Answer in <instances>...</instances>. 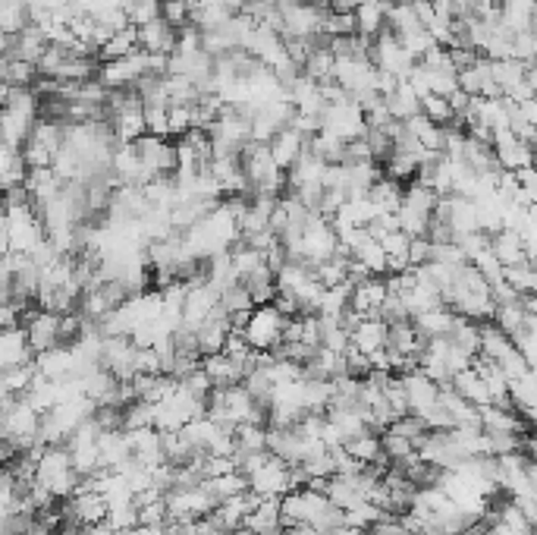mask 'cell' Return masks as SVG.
I'll use <instances>...</instances> for the list:
<instances>
[{
    "instance_id": "23",
    "label": "cell",
    "mask_w": 537,
    "mask_h": 535,
    "mask_svg": "<svg viewBox=\"0 0 537 535\" xmlns=\"http://www.w3.org/2000/svg\"><path fill=\"white\" fill-rule=\"evenodd\" d=\"M32 359H35V356H32V349H29V340H25L23 325L0 328V372L29 366Z\"/></svg>"
},
{
    "instance_id": "4",
    "label": "cell",
    "mask_w": 537,
    "mask_h": 535,
    "mask_svg": "<svg viewBox=\"0 0 537 535\" xmlns=\"http://www.w3.org/2000/svg\"><path fill=\"white\" fill-rule=\"evenodd\" d=\"M283 328H287V315L274 302H264V306H251L236 331L255 353H274L283 343Z\"/></svg>"
},
{
    "instance_id": "20",
    "label": "cell",
    "mask_w": 537,
    "mask_h": 535,
    "mask_svg": "<svg viewBox=\"0 0 537 535\" xmlns=\"http://www.w3.org/2000/svg\"><path fill=\"white\" fill-rule=\"evenodd\" d=\"M126 441H129V454L136 463H142L145 469H155L164 460V447H161V432L155 425H145V428H132L126 432Z\"/></svg>"
},
{
    "instance_id": "2",
    "label": "cell",
    "mask_w": 537,
    "mask_h": 535,
    "mask_svg": "<svg viewBox=\"0 0 537 535\" xmlns=\"http://www.w3.org/2000/svg\"><path fill=\"white\" fill-rule=\"evenodd\" d=\"M38 117H42V110H38L35 91L10 89L0 101V142L10 145V148H23Z\"/></svg>"
},
{
    "instance_id": "29",
    "label": "cell",
    "mask_w": 537,
    "mask_h": 535,
    "mask_svg": "<svg viewBox=\"0 0 537 535\" xmlns=\"http://www.w3.org/2000/svg\"><path fill=\"white\" fill-rule=\"evenodd\" d=\"M44 48H48V38L42 35V29L38 25H25L19 35L10 38V48H6V57L10 61H25V63H38V57L44 54Z\"/></svg>"
},
{
    "instance_id": "24",
    "label": "cell",
    "mask_w": 537,
    "mask_h": 535,
    "mask_svg": "<svg viewBox=\"0 0 537 535\" xmlns=\"http://www.w3.org/2000/svg\"><path fill=\"white\" fill-rule=\"evenodd\" d=\"M349 347H355L358 353L371 356L377 349L387 347V321L383 319H358L349 328Z\"/></svg>"
},
{
    "instance_id": "28",
    "label": "cell",
    "mask_w": 537,
    "mask_h": 535,
    "mask_svg": "<svg viewBox=\"0 0 537 535\" xmlns=\"http://www.w3.org/2000/svg\"><path fill=\"white\" fill-rule=\"evenodd\" d=\"M138 32V51H145V54H174L176 48V29L170 23H164V19H155V23L142 25Z\"/></svg>"
},
{
    "instance_id": "25",
    "label": "cell",
    "mask_w": 537,
    "mask_h": 535,
    "mask_svg": "<svg viewBox=\"0 0 537 535\" xmlns=\"http://www.w3.org/2000/svg\"><path fill=\"white\" fill-rule=\"evenodd\" d=\"M245 532L251 535H277L283 530L280 526V501L277 498H258L255 507L249 511V517H245L242 523Z\"/></svg>"
},
{
    "instance_id": "27",
    "label": "cell",
    "mask_w": 537,
    "mask_h": 535,
    "mask_svg": "<svg viewBox=\"0 0 537 535\" xmlns=\"http://www.w3.org/2000/svg\"><path fill=\"white\" fill-rule=\"evenodd\" d=\"M308 148V139H305L302 133H296L293 127H283L280 133H277L274 139L268 142V151H270V158H274V164L280 170H289L293 164L298 161V155Z\"/></svg>"
},
{
    "instance_id": "34",
    "label": "cell",
    "mask_w": 537,
    "mask_h": 535,
    "mask_svg": "<svg viewBox=\"0 0 537 535\" xmlns=\"http://www.w3.org/2000/svg\"><path fill=\"white\" fill-rule=\"evenodd\" d=\"M383 104H387V114L393 117V120H400V123H406L409 117L421 114V98L415 95L412 85H409L406 79H400V82H396V89L390 91L387 98H383Z\"/></svg>"
},
{
    "instance_id": "6",
    "label": "cell",
    "mask_w": 537,
    "mask_h": 535,
    "mask_svg": "<svg viewBox=\"0 0 537 535\" xmlns=\"http://www.w3.org/2000/svg\"><path fill=\"white\" fill-rule=\"evenodd\" d=\"M330 501L324 492L315 488H293L280 498V526L283 530H293V526H315L324 513L330 511Z\"/></svg>"
},
{
    "instance_id": "3",
    "label": "cell",
    "mask_w": 537,
    "mask_h": 535,
    "mask_svg": "<svg viewBox=\"0 0 537 535\" xmlns=\"http://www.w3.org/2000/svg\"><path fill=\"white\" fill-rule=\"evenodd\" d=\"M239 164H242L245 183H249V196H277L280 199L287 193V170H280L270 158L268 145L249 142L239 151Z\"/></svg>"
},
{
    "instance_id": "35",
    "label": "cell",
    "mask_w": 537,
    "mask_h": 535,
    "mask_svg": "<svg viewBox=\"0 0 537 535\" xmlns=\"http://www.w3.org/2000/svg\"><path fill=\"white\" fill-rule=\"evenodd\" d=\"M202 368H204V375H208L211 387H230L242 381V368H239L233 359H227L223 353L202 356Z\"/></svg>"
},
{
    "instance_id": "33",
    "label": "cell",
    "mask_w": 537,
    "mask_h": 535,
    "mask_svg": "<svg viewBox=\"0 0 537 535\" xmlns=\"http://www.w3.org/2000/svg\"><path fill=\"white\" fill-rule=\"evenodd\" d=\"M500 25H506L513 35L534 32V0H500Z\"/></svg>"
},
{
    "instance_id": "14",
    "label": "cell",
    "mask_w": 537,
    "mask_h": 535,
    "mask_svg": "<svg viewBox=\"0 0 537 535\" xmlns=\"http://www.w3.org/2000/svg\"><path fill=\"white\" fill-rule=\"evenodd\" d=\"M321 129H327V133H334L336 139H343V142H355V139L364 136V114L362 108L353 101V98H346V101H336V104H327L321 114Z\"/></svg>"
},
{
    "instance_id": "42",
    "label": "cell",
    "mask_w": 537,
    "mask_h": 535,
    "mask_svg": "<svg viewBox=\"0 0 537 535\" xmlns=\"http://www.w3.org/2000/svg\"><path fill=\"white\" fill-rule=\"evenodd\" d=\"M368 199L374 202V208L381 211V215H396V208H400V202H402V183L390 180V177H381V180L368 189Z\"/></svg>"
},
{
    "instance_id": "5",
    "label": "cell",
    "mask_w": 537,
    "mask_h": 535,
    "mask_svg": "<svg viewBox=\"0 0 537 535\" xmlns=\"http://www.w3.org/2000/svg\"><path fill=\"white\" fill-rule=\"evenodd\" d=\"M164 504H167V520L176 523H192V520H204L217 507L214 494L204 488V482H192V485H174L164 492Z\"/></svg>"
},
{
    "instance_id": "30",
    "label": "cell",
    "mask_w": 537,
    "mask_h": 535,
    "mask_svg": "<svg viewBox=\"0 0 537 535\" xmlns=\"http://www.w3.org/2000/svg\"><path fill=\"white\" fill-rule=\"evenodd\" d=\"M509 406L522 416L525 422L534 419V406H537V378L534 368H528L519 378H509Z\"/></svg>"
},
{
    "instance_id": "37",
    "label": "cell",
    "mask_w": 537,
    "mask_h": 535,
    "mask_svg": "<svg viewBox=\"0 0 537 535\" xmlns=\"http://www.w3.org/2000/svg\"><path fill=\"white\" fill-rule=\"evenodd\" d=\"M449 387H453L462 400L472 403V406H487L490 403V394H487V387H484V378L475 372V366H468V368H462L459 375H453V378H449Z\"/></svg>"
},
{
    "instance_id": "54",
    "label": "cell",
    "mask_w": 537,
    "mask_h": 535,
    "mask_svg": "<svg viewBox=\"0 0 537 535\" xmlns=\"http://www.w3.org/2000/svg\"><path fill=\"white\" fill-rule=\"evenodd\" d=\"M10 255V243H6V221H4V205H0V259Z\"/></svg>"
},
{
    "instance_id": "13",
    "label": "cell",
    "mask_w": 537,
    "mask_h": 535,
    "mask_svg": "<svg viewBox=\"0 0 537 535\" xmlns=\"http://www.w3.org/2000/svg\"><path fill=\"white\" fill-rule=\"evenodd\" d=\"M98 435H101V428L95 425V419H85L82 425L63 441L66 454H70L72 466H76V473L82 475V479L101 469V457H98Z\"/></svg>"
},
{
    "instance_id": "46",
    "label": "cell",
    "mask_w": 537,
    "mask_h": 535,
    "mask_svg": "<svg viewBox=\"0 0 537 535\" xmlns=\"http://www.w3.org/2000/svg\"><path fill=\"white\" fill-rule=\"evenodd\" d=\"M503 281L513 293L519 296H532L537 290V277H534V262H522V265L503 268Z\"/></svg>"
},
{
    "instance_id": "55",
    "label": "cell",
    "mask_w": 537,
    "mask_h": 535,
    "mask_svg": "<svg viewBox=\"0 0 537 535\" xmlns=\"http://www.w3.org/2000/svg\"><path fill=\"white\" fill-rule=\"evenodd\" d=\"M0 535H6V532H0Z\"/></svg>"
},
{
    "instance_id": "21",
    "label": "cell",
    "mask_w": 537,
    "mask_h": 535,
    "mask_svg": "<svg viewBox=\"0 0 537 535\" xmlns=\"http://www.w3.org/2000/svg\"><path fill=\"white\" fill-rule=\"evenodd\" d=\"M255 494L251 492H242V494H233V498H227V501H221V504L214 507V511L208 513V520L217 526V530H223V532H236V530H242V523H245V517H249V511L255 507Z\"/></svg>"
},
{
    "instance_id": "31",
    "label": "cell",
    "mask_w": 537,
    "mask_h": 535,
    "mask_svg": "<svg viewBox=\"0 0 537 535\" xmlns=\"http://www.w3.org/2000/svg\"><path fill=\"white\" fill-rule=\"evenodd\" d=\"M98 457H101V469H119L132 457L123 428H101V435H98Z\"/></svg>"
},
{
    "instance_id": "53",
    "label": "cell",
    "mask_w": 537,
    "mask_h": 535,
    "mask_svg": "<svg viewBox=\"0 0 537 535\" xmlns=\"http://www.w3.org/2000/svg\"><path fill=\"white\" fill-rule=\"evenodd\" d=\"M484 535H532V530H519V526H506L500 520H481Z\"/></svg>"
},
{
    "instance_id": "49",
    "label": "cell",
    "mask_w": 537,
    "mask_h": 535,
    "mask_svg": "<svg viewBox=\"0 0 537 535\" xmlns=\"http://www.w3.org/2000/svg\"><path fill=\"white\" fill-rule=\"evenodd\" d=\"M509 340H513V347L522 353V359L534 368L537 366V325H525L522 331H515L509 337Z\"/></svg>"
},
{
    "instance_id": "36",
    "label": "cell",
    "mask_w": 537,
    "mask_h": 535,
    "mask_svg": "<svg viewBox=\"0 0 537 535\" xmlns=\"http://www.w3.org/2000/svg\"><path fill=\"white\" fill-rule=\"evenodd\" d=\"M453 319H456L453 309L437 306V309H428V312H421V315H412V325H415V331L424 337V340H434V337H447L449 334Z\"/></svg>"
},
{
    "instance_id": "12",
    "label": "cell",
    "mask_w": 537,
    "mask_h": 535,
    "mask_svg": "<svg viewBox=\"0 0 537 535\" xmlns=\"http://www.w3.org/2000/svg\"><path fill=\"white\" fill-rule=\"evenodd\" d=\"M368 61L374 63L381 72H387V76H393V79H409V72H412V67L418 63L415 57L409 54V51L402 48V44L396 42V38L390 35L387 29H383L377 38H371Z\"/></svg>"
},
{
    "instance_id": "41",
    "label": "cell",
    "mask_w": 537,
    "mask_h": 535,
    "mask_svg": "<svg viewBox=\"0 0 537 535\" xmlns=\"http://www.w3.org/2000/svg\"><path fill=\"white\" fill-rule=\"evenodd\" d=\"M302 76H308L311 82H327V79L334 76V54H330V48L324 44V35L317 38L315 48H311L308 57H305Z\"/></svg>"
},
{
    "instance_id": "18",
    "label": "cell",
    "mask_w": 537,
    "mask_h": 535,
    "mask_svg": "<svg viewBox=\"0 0 537 535\" xmlns=\"http://www.w3.org/2000/svg\"><path fill=\"white\" fill-rule=\"evenodd\" d=\"M35 372L48 381H66V378H76L79 366H76V353H72L70 343H60L54 349H44L32 359Z\"/></svg>"
},
{
    "instance_id": "26",
    "label": "cell",
    "mask_w": 537,
    "mask_h": 535,
    "mask_svg": "<svg viewBox=\"0 0 537 535\" xmlns=\"http://www.w3.org/2000/svg\"><path fill=\"white\" fill-rule=\"evenodd\" d=\"M393 0H362L353 10L355 16V35L362 38H377L387 29V10Z\"/></svg>"
},
{
    "instance_id": "43",
    "label": "cell",
    "mask_w": 537,
    "mask_h": 535,
    "mask_svg": "<svg viewBox=\"0 0 537 535\" xmlns=\"http://www.w3.org/2000/svg\"><path fill=\"white\" fill-rule=\"evenodd\" d=\"M35 79H38L35 63L10 61V57H4V63H0V82H4L6 89H32Z\"/></svg>"
},
{
    "instance_id": "45",
    "label": "cell",
    "mask_w": 537,
    "mask_h": 535,
    "mask_svg": "<svg viewBox=\"0 0 537 535\" xmlns=\"http://www.w3.org/2000/svg\"><path fill=\"white\" fill-rule=\"evenodd\" d=\"M204 488H208L211 494H214V501L221 504V501L233 498V494H242L249 492V485H245V475L233 469V473H223V475H214V479H202Z\"/></svg>"
},
{
    "instance_id": "11",
    "label": "cell",
    "mask_w": 537,
    "mask_h": 535,
    "mask_svg": "<svg viewBox=\"0 0 537 535\" xmlns=\"http://www.w3.org/2000/svg\"><path fill=\"white\" fill-rule=\"evenodd\" d=\"M19 325H23V331H25V340H29L32 356L44 353V349H54L63 343V337H60V315L57 312L29 306L23 312V319H19Z\"/></svg>"
},
{
    "instance_id": "44",
    "label": "cell",
    "mask_w": 537,
    "mask_h": 535,
    "mask_svg": "<svg viewBox=\"0 0 537 535\" xmlns=\"http://www.w3.org/2000/svg\"><path fill=\"white\" fill-rule=\"evenodd\" d=\"M138 51V32L132 29V25H126V29L114 32V35L108 38V42L101 44V61H119V57H129Z\"/></svg>"
},
{
    "instance_id": "15",
    "label": "cell",
    "mask_w": 537,
    "mask_h": 535,
    "mask_svg": "<svg viewBox=\"0 0 537 535\" xmlns=\"http://www.w3.org/2000/svg\"><path fill=\"white\" fill-rule=\"evenodd\" d=\"M142 76H145V51H136V54H129V57H119V61H104L95 72V79L108 91L132 89Z\"/></svg>"
},
{
    "instance_id": "47",
    "label": "cell",
    "mask_w": 537,
    "mask_h": 535,
    "mask_svg": "<svg viewBox=\"0 0 537 535\" xmlns=\"http://www.w3.org/2000/svg\"><path fill=\"white\" fill-rule=\"evenodd\" d=\"M383 517H390V513H383L377 504H371V501H362V504L349 507V511H343V523L346 526H355V530L368 532L374 523H381Z\"/></svg>"
},
{
    "instance_id": "19",
    "label": "cell",
    "mask_w": 537,
    "mask_h": 535,
    "mask_svg": "<svg viewBox=\"0 0 537 535\" xmlns=\"http://www.w3.org/2000/svg\"><path fill=\"white\" fill-rule=\"evenodd\" d=\"M383 300H387V281L383 277H362L353 283V293H349V309L362 319H377Z\"/></svg>"
},
{
    "instance_id": "32",
    "label": "cell",
    "mask_w": 537,
    "mask_h": 535,
    "mask_svg": "<svg viewBox=\"0 0 537 535\" xmlns=\"http://www.w3.org/2000/svg\"><path fill=\"white\" fill-rule=\"evenodd\" d=\"M490 253H494V259L500 262L503 268L522 265V262H534L532 255H528L525 243H522L519 234H513V230H496V234L490 236Z\"/></svg>"
},
{
    "instance_id": "17",
    "label": "cell",
    "mask_w": 537,
    "mask_h": 535,
    "mask_svg": "<svg viewBox=\"0 0 537 535\" xmlns=\"http://www.w3.org/2000/svg\"><path fill=\"white\" fill-rule=\"evenodd\" d=\"M477 425L487 435H528L532 432V422H525L513 406H477Z\"/></svg>"
},
{
    "instance_id": "10",
    "label": "cell",
    "mask_w": 537,
    "mask_h": 535,
    "mask_svg": "<svg viewBox=\"0 0 537 535\" xmlns=\"http://www.w3.org/2000/svg\"><path fill=\"white\" fill-rule=\"evenodd\" d=\"M60 511H63V520L72 526V530H85V526H98L108 517V501L101 498V492L89 485H79L76 492L66 501H60Z\"/></svg>"
},
{
    "instance_id": "48",
    "label": "cell",
    "mask_w": 537,
    "mask_h": 535,
    "mask_svg": "<svg viewBox=\"0 0 537 535\" xmlns=\"http://www.w3.org/2000/svg\"><path fill=\"white\" fill-rule=\"evenodd\" d=\"M421 114L428 117L430 123H437V127H456L453 108H449V101L440 95H424L421 98Z\"/></svg>"
},
{
    "instance_id": "50",
    "label": "cell",
    "mask_w": 537,
    "mask_h": 535,
    "mask_svg": "<svg viewBox=\"0 0 537 535\" xmlns=\"http://www.w3.org/2000/svg\"><path fill=\"white\" fill-rule=\"evenodd\" d=\"M142 110H145V133L170 139V133H167V108H161V104H142Z\"/></svg>"
},
{
    "instance_id": "8",
    "label": "cell",
    "mask_w": 537,
    "mask_h": 535,
    "mask_svg": "<svg viewBox=\"0 0 537 535\" xmlns=\"http://www.w3.org/2000/svg\"><path fill=\"white\" fill-rule=\"evenodd\" d=\"M245 485H249V492L255 494V498L280 501L287 492H293V466L270 457V454H264L261 463L245 473Z\"/></svg>"
},
{
    "instance_id": "52",
    "label": "cell",
    "mask_w": 537,
    "mask_h": 535,
    "mask_svg": "<svg viewBox=\"0 0 537 535\" xmlns=\"http://www.w3.org/2000/svg\"><path fill=\"white\" fill-rule=\"evenodd\" d=\"M534 32H519V35H513V61H522V63H534Z\"/></svg>"
},
{
    "instance_id": "16",
    "label": "cell",
    "mask_w": 537,
    "mask_h": 535,
    "mask_svg": "<svg viewBox=\"0 0 537 535\" xmlns=\"http://www.w3.org/2000/svg\"><path fill=\"white\" fill-rule=\"evenodd\" d=\"M490 148H494V161L500 170H522V167H534V151L532 142L513 136L509 129L490 136Z\"/></svg>"
},
{
    "instance_id": "7",
    "label": "cell",
    "mask_w": 537,
    "mask_h": 535,
    "mask_svg": "<svg viewBox=\"0 0 537 535\" xmlns=\"http://www.w3.org/2000/svg\"><path fill=\"white\" fill-rule=\"evenodd\" d=\"M60 145H63V123L51 120V117H38L19 155H23L25 167H51Z\"/></svg>"
},
{
    "instance_id": "38",
    "label": "cell",
    "mask_w": 537,
    "mask_h": 535,
    "mask_svg": "<svg viewBox=\"0 0 537 535\" xmlns=\"http://www.w3.org/2000/svg\"><path fill=\"white\" fill-rule=\"evenodd\" d=\"M528 67H534V63H522V61H513V57H509V61H490V76H494V85L500 89L503 98H506L515 85L525 82Z\"/></svg>"
},
{
    "instance_id": "39",
    "label": "cell",
    "mask_w": 537,
    "mask_h": 535,
    "mask_svg": "<svg viewBox=\"0 0 537 535\" xmlns=\"http://www.w3.org/2000/svg\"><path fill=\"white\" fill-rule=\"evenodd\" d=\"M343 451H346L353 460H358L362 466H377V463H383L381 435H377V432H362V435H355V438H349L346 444H343Z\"/></svg>"
},
{
    "instance_id": "51",
    "label": "cell",
    "mask_w": 537,
    "mask_h": 535,
    "mask_svg": "<svg viewBox=\"0 0 537 535\" xmlns=\"http://www.w3.org/2000/svg\"><path fill=\"white\" fill-rule=\"evenodd\" d=\"M161 19L174 29L189 25V0H161Z\"/></svg>"
},
{
    "instance_id": "9",
    "label": "cell",
    "mask_w": 537,
    "mask_h": 535,
    "mask_svg": "<svg viewBox=\"0 0 537 535\" xmlns=\"http://www.w3.org/2000/svg\"><path fill=\"white\" fill-rule=\"evenodd\" d=\"M138 155V164H142V180H157V177H174L176 170V145L170 139L161 136H148L145 133L142 139L132 142Z\"/></svg>"
},
{
    "instance_id": "22",
    "label": "cell",
    "mask_w": 537,
    "mask_h": 535,
    "mask_svg": "<svg viewBox=\"0 0 537 535\" xmlns=\"http://www.w3.org/2000/svg\"><path fill=\"white\" fill-rule=\"evenodd\" d=\"M230 331H236L233 321L227 319V315L221 312V306L214 309V315L211 319H204L202 325L195 328V343H198V356H211V353H221L223 340L230 337Z\"/></svg>"
},
{
    "instance_id": "1",
    "label": "cell",
    "mask_w": 537,
    "mask_h": 535,
    "mask_svg": "<svg viewBox=\"0 0 537 535\" xmlns=\"http://www.w3.org/2000/svg\"><path fill=\"white\" fill-rule=\"evenodd\" d=\"M32 482L42 485L44 492L60 504V501H66L79 485H82V475L76 473V466H72V460L63 444H44L35 457V479Z\"/></svg>"
},
{
    "instance_id": "40",
    "label": "cell",
    "mask_w": 537,
    "mask_h": 535,
    "mask_svg": "<svg viewBox=\"0 0 537 535\" xmlns=\"http://www.w3.org/2000/svg\"><path fill=\"white\" fill-rule=\"evenodd\" d=\"M233 444H236V457L268 451V425L264 422H242V425L233 428Z\"/></svg>"
}]
</instances>
